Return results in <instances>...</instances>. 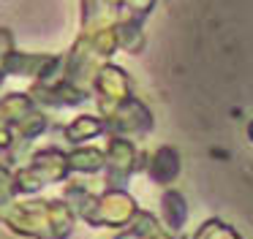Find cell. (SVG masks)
<instances>
[{
  "mask_svg": "<svg viewBox=\"0 0 253 239\" xmlns=\"http://www.w3.org/2000/svg\"><path fill=\"white\" fill-rule=\"evenodd\" d=\"M251 136H253V125H251Z\"/></svg>",
  "mask_w": 253,
  "mask_h": 239,
  "instance_id": "6da1fadb",
  "label": "cell"
}]
</instances>
